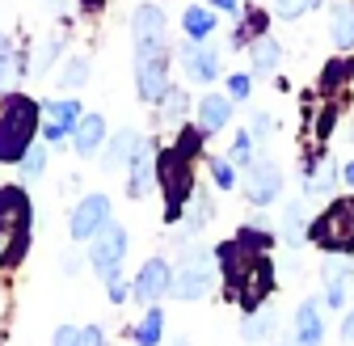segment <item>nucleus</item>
<instances>
[{
    "label": "nucleus",
    "instance_id": "obj_44",
    "mask_svg": "<svg viewBox=\"0 0 354 346\" xmlns=\"http://www.w3.org/2000/svg\"><path fill=\"white\" fill-rule=\"evenodd\" d=\"M241 0H215V9H236Z\"/></svg>",
    "mask_w": 354,
    "mask_h": 346
},
{
    "label": "nucleus",
    "instance_id": "obj_34",
    "mask_svg": "<svg viewBox=\"0 0 354 346\" xmlns=\"http://www.w3.org/2000/svg\"><path fill=\"white\" fill-rule=\"evenodd\" d=\"M313 5H317V0H274L270 9H274L279 17H287V21H291V17H299L304 9H313Z\"/></svg>",
    "mask_w": 354,
    "mask_h": 346
},
{
    "label": "nucleus",
    "instance_id": "obj_10",
    "mask_svg": "<svg viewBox=\"0 0 354 346\" xmlns=\"http://www.w3.org/2000/svg\"><path fill=\"white\" fill-rule=\"evenodd\" d=\"M136 89L148 106L165 102V93H169V51L136 60Z\"/></svg>",
    "mask_w": 354,
    "mask_h": 346
},
{
    "label": "nucleus",
    "instance_id": "obj_1",
    "mask_svg": "<svg viewBox=\"0 0 354 346\" xmlns=\"http://www.w3.org/2000/svg\"><path fill=\"white\" fill-rule=\"evenodd\" d=\"M34 228V207L21 186H0V271L17 266L30 249Z\"/></svg>",
    "mask_w": 354,
    "mask_h": 346
},
{
    "label": "nucleus",
    "instance_id": "obj_33",
    "mask_svg": "<svg viewBox=\"0 0 354 346\" xmlns=\"http://www.w3.org/2000/svg\"><path fill=\"white\" fill-rule=\"evenodd\" d=\"M182 114H186V93L182 89H169L165 93V118L169 122H182Z\"/></svg>",
    "mask_w": 354,
    "mask_h": 346
},
{
    "label": "nucleus",
    "instance_id": "obj_19",
    "mask_svg": "<svg viewBox=\"0 0 354 346\" xmlns=\"http://www.w3.org/2000/svg\"><path fill=\"white\" fill-rule=\"evenodd\" d=\"M186 76L190 80H215L219 76V51L215 47H190L186 51Z\"/></svg>",
    "mask_w": 354,
    "mask_h": 346
},
{
    "label": "nucleus",
    "instance_id": "obj_41",
    "mask_svg": "<svg viewBox=\"0 0 354 346\" xmlns=\"http://www.w3.org/2000/svg\"><path fill=\"white\" fill-rule=\"evenodd\" d=\"M106 291H110V304H122V300H127V283H122V279L106 283Z\"/></svg>",
    "mask_w": 354,
    "mask_h": 346
},
{
    "label": "nucleus",
    "instance_id": "obj_15",
    "mask_svg": "<svg viewBox=\"0 0 354 346\" xmlns=\"http://www.w3.org/2000/svg\"><path fill=\"white\" fill-rule=\"evenodd\" d=\"M228 118H232V98H224V93H207V98L198 102V131H203V136L224 131Z\"/></svg>",
    "mask_w": 354,
    "mask_h": 346
},
{
    "label": "nucleus",
    "instance_id": "obj_27",
    "mask_svg": "<svg viewBox=\"0 0 354 346\" xmlns=\"http://www.w3.org/2000/svg\"><path fill=\"white\" fill-rule=\"evenodd\" d=\"M261 30H266V13H245V21L236 26V34H232V47H245V42H257L261 38Z\"/></svg>",
    "mask_w": 354,
    "mask_h": 346
},
{
    "label": "nucleus",
    "instance_id": "obj_14",
    "mask_svg": "<svg viewBox=\"0 0 354 346\" xmlns=\"http://www.w3.org/2000/svg\"><path fill=\"white\" fill-rule=\"evenodd\" d=\"M84 114H80V102H72V98H64V102H47V127H42V136H47L51 144H59L64 136H72L76 131V122H80Z\"/></svg>",
    "mask_w": 354,
    "mask_h": 346
},
{
    "label": "nucleus",
    "instance_id": "obj_20",
    "mask_svg": "<svg viewBox=\"0 0 354 346\" xmlns=\"http://www.w3.org/2000/svg\"><path fill=\"white\" fill-rule=\"evenodd\" d=\"M274 329H279V313L274 309H257V313H245L241 338L245 342H266V338H274Z\"/></svg>",
    "mask_w": 354,
    "mask_h": 346
},
{
    "label": "nucleus",
    "instance_id": "obj_25",
    "mask_svg": "<svg viewBox=\"0 0 354 346\" xmlns=\"http://www.w3.org/2000/svg\"><path fill=\"white\" fill-rule=\"evenodd\" d=\"M350 76H354V60H329V64H325V72H321V89H325V93H333V89H342Z\"/></svg>",
    "mask_w": 354,
    "mask_h": 346
},
{
    "label": "nucleus",
    "instance_id": "obj_3",
    "mask_svg": "<svg viewBox=\"0 0 354 346\" xmlns=\"http://www.w3.org/2000/svg\"><path fill=\"white\" fill-rule=\"evenodd\" d=\"M308 241L321 245L325 253H354V199H333L308 224Z\"/></svg>",
    "mask_w": 354,
    "mask_h": 346
},
{
    "label": "nucleus",
    "instance_id": "obj_39",
    "mask_svg": "<svg viewBox=\"0 0 354 346\" xmlns=\"http://www.w3.org/2000/svg\"><path fill=\"white\" fill-rule=\"evenodd\" d=\"M270 131H274V118H270V114H257L249 136H253V140H270Z\"/></svg>",
    "mask_w": 354,
    "mask_h": 346
},
{
    "label": "nucleus",
    "instance_id": "obj_2",
    "mask_svg": "<svg viewBox=\"0 0 354 346\" xmlns=\"http://www.w3.org/2000/svg\"><path fill=\"white\" fill-rule=\"evenodd\" d=\"M38 136V102L26 93H9L0 106V161L17 165Z\"/></svg>",
    "mask_w": 354,
    "mask_h": 346
},
{
    "label": "nucleus",
    "instance_id": "obj_12",
    "mask_svg": "<svg viewBox=\"0 0 354 346\" xmlns=\"http://www.w3.org/2000/svg\"><path fill=\"white\" fill-rule=\"evenodd\" d=\"M169 287H173V266L165 262V257H148V262L140 266V275H136V300L140 304H156L160 295H169Z\"/></svg>",
    "mask_w": 354,
    "mask_h": 346
},
{
    "label": "nucleus",
    "instance_id": "obj_29",
    "mask_svg": "<svg viewBox=\"0 0 354 346\" xmlns=\"http://www.w3.org/2000/svg\"><path fill=\"white\" fill-rule=\"evenodd\" d=\"M84 80H88V60L84 55H72L64 64V72H59V84H64V89H80Z\"/></svg>",
    "mask_w": 354,
    "mask_h": 346
},
{
    "label": "nucleus",
    "instance_id": "obj_30",
    "mask_svg": "<svg viewBox=\"0 0 354 346\" xmlns=\"http://www.w3.org/2000/svg\"><path fill=\"white\" fill-rule=\"evenodd\" d=\"M42 169H47V148H30V152L21 156V178H26V182H38Z\"/></svg>",
    "mask_w": 354,
    "mask_h": 346
},
{
    "label": "nucleus",
    "instance_id": "obj_21",
    "mask_svg": "<svg viewBox=\"0 0 354 346\" xmlns=\"http://www.w3.org/2000/svg\"><path fill=\"white\" fill-rule=\"evenodd\" d=\"M249 60H253V72H261V76H270L279 64H283V47L274 38H257V42H249Z\"/></svg>",
    "mask_w": 354,
    "mask_h": 346
},
{
    "label": "nucleus",
    "instance_id": "obj_40",
    "mask_svg": "<svg viewBox=\"0 0 354 346\" xmlns=\"http://www.w3.org/2000/svg\"><path fill=\"white\" fill-rule=\"evenodd\" d=\"M76 346H106V334H102V325H84Z\"/></svg>",
    "mask_w": 354,
    "mask_h": 346
},
{
    "label": "nucleus",
    "instance_id": "obj_6",
    "mask_svg": "<svg viewBox=\"0 0 354 346\" xmlns=\"http://www.w3.org/2000/svg\"><path fill=\"white\" fill-rule=\"evenodd\" d=\"M122 257H127V228L122 224H106L93 241H88V262H93L97 279H106V283L118 279Z\"/></svg>",
    "mask_w": 354,
    "mask_h": 346
},
{
    "label": "nucleus",
    "instance_id": "obj_28",
    "mask_svg": "<svg viewBox=\"0 0 354 346\" xmlns=\"http://www.w3.org/2000/svg\"><path fill=\"white\" fill-rule=\"evenodd\" d=\"M304 211H308V207H304V199H299V203H291V207H287V215H283V233H287V245H295V249L308 241V237H304V228H299Z\"/></svg>",
    "mask_w": 354,
    "mask_h": 346
},
{
    "label": "nucleus",
    "instance_id": "obj_17",
    "mask_svg": "<svg viewBox=\"0 0 354 346\" xmlns=\"http://www.w3.org/2000/svg\"><path fill=\"white\" fill-rule=\"evenodd\" d=\"M102 144H106V118H102V114H84V118L76 122V131H72V148H76L80 156H93Z\"/></svg>",
    "mask_w": 354,
    "mask_h": 346
},
{
    "label": "nucleus",
    "instance_id": "obj_24",
    "mask_svg": "<svg viewBox=\"0 0 354 346\" xmlns=\"http://www.w3.org/2000/svg\"><path fill=\"white\" fill-rule=\"evenodd\" d=\"M182 26H186V34H190L194 42H207V34L215 30V13H211V9L190 5V9H186V17H182Z\"/></svg>",
    "mask_w": 354,
    "mask_h": 346
},
{
    "label": "nucleus",
    "instance_id": "obj_32",
    "mask_svg": "<svg viewBox=\"0 0 354 346\" xmlns=\"http://www.w3.org/2000/svg\"><path fill=\"white\" fill-rule=\"evenodd\" d=\"M211 182L219 190H232L236 186V173H232V161H211Z\"/></svg>",
    "mask_w": 354,
    "mask_h": 346
},
{
    "label": "nucleus",
    "instance_id": "obj_46",
    "mask_svg": "<svg viewBox=\"0 0 354 346\" xmlns=\"http://www.w3.org/2000/svg\"><path fill=\"white\" fill-rule=\"evenodd\" d=\"M102 5V0H84V9H97Z\"/></svg>",
    "mask_w": 354,
    "mask_h": 346
},
{
    "label": "nucleus",
    "instance_id": "obj_5",
    "mask_svg": "<svg viewBox=\"0 0 354 346\" xmlns=\"http://www.w3.org/2000/svg\"><path fill=\"white\" fill-rule=\"evenodd\" d=\"M211 287H215L211 253H207V249H186L182 262L173 266V287H169V295H177V300H203V295H211Z\"/></svg>",
    "mask_w": 354,
    "mask_h": 346
},
{
    "label": "nucleus",
    "instance_id": "obj_8",
    "mask_svg": "<svg viewBox=\"0 0 354 346\" xmlns=\"http://www.w3.org/2000/svg\"><path fill=\"white\" fill-rule=\"evenodd\" d=\"M106 224H110V199H106V194H84V199L72 207L68 233H72V241H93Z\"/></svg>",
    "mask_w": 354,
    "mask_h": 346
},
{
    "label": "nucleus",
    "instance_id": "obj_16",
    "mask_svg": "<svg viewBox=\"0 0 354 346\" xmlns=\"http://www.w3.org/2000/svg\"><path fill=\"white\" fill-rule=\"evenodd\" d=\"M321 342H325L321 309H317V300H304L295 309V346H321Z\"/></svg>",
    "mask_w": 354,
    "mask_h": 346
},
{
    "label": "nucleus",
    "instance_id": "obj_31",
    "mask_svg": "<svg viewBox=\"0 0 354 346\" xmlns=\"http://www.w3.org/2000/svg\"><path fill=\"white\" fill-rule=\"evenodd\" d=\"M55 55H59V38H51V42H42V47H38V55H34V76H42V72H47L51 64H55Z\"/></svg>",
    "mask_w": 354,
    "mask_h": 346
},
{
    "label": "nucleus",
    "instance_id": "obj_43",
    "mask_svg": "<svg viewBox=\"0 0 354 346\" xmlns=\"http://www.w3.org/2000/svg\"><path fill=\"white\" fill-rule=\"evenodd\" d=\"M13 55V47H9V34H0V64H5Z\"/></svg>",
    "mask_w": 354,
    "mask_h": 346
},
{
    "label": "nucleus",
    "instance_id": "obj_22",
    "mask_svg": "<svg viewBox=\"0 0 354 346\" xmlns=\"http://www.w3.org/2000/svg\"><path fill=\"white\" fill-rule=\"evenodd\" d=\"M329 38L337 51H350L354 47V5H337L333 17H329Z\"/></svg>",
    "mask_w": 354,
    "mask_h": 346
},
{
    "label": "nucleus",
    "instance_id": "obj_37",
    "mask_svg": "<svg viewBox=\"0 0 354 346\" xmlns=\"http://www.w3.org/2000/svg\"><path fill=\"white\" fill-rule=\"evenodd\" d=\"M249 89H253L249 76H228V98H232V102H245V98H249Z\"/></svg>",
    "mask_w": 354,
    "mask_h": 346
},
{
    "label": "nucleus",
    "instance_id": "obj_36",
    "mask_svg": "<svg viewBox=\"0 0 354 346\" xmlns=\"http://www.w3.org/2000/svg\"><path fill=\"white\" fill-rule=\"evenodd\" d=\"M325 304L337 313V309H346V283H325Z\"/></svg>",
    "mask_w": 354,
    "mask_h": 346
},
{
    "label": "nucleus",
    "instance_id": "obj_7",
    "mask_svg": "<svg viewBox=\"0 0 354 346\" xmlns=\"http://www.w3.org/2000/svg\"><path fill=\"white\" fill-rule=\"evenodd\" d=\"M270 291H274V266H270V257H257V262L241 275V283L228 291L232 300H236V304L245 309V313H257L261 304H266V300H270Z\"/></svg>",
    "mask_w": 354,
    "mask_h": 346
},
{
    "label": "nucleus",
    "instance_id": "obj_13",
    "mask_svg": "<svg viewBox=\"0 0 354 346\" xmlns=\"http://www.w3.org/2000/svg\"><path fill=\"white\" fill-rule=\"evenodd\" d=\"M131 178H127V194L131 199H144L148 190H152V182H156V152H152V144L144 140L140 144V152L136 156H131Z\"/></svg>",
    "mask_w": 354,
    "mask_h": 346
},
{
    "label": "nucleus",
    "instance_id": "obj_42",
    "mask_svg": "<svg viewBox=\"0 0 354 346\" xmlns=\"http://www.w3.org/2000/svg\"><path fill=\"white\" fill-rule=\"evenodd\" d=\"M342 342H354V309L342 317Z\"/></svg>",
    "mask_w": 354,
    "mask_h": 346
},
{
    "label": "nucleus",
    "instance_id": "obj_9",
    "mask_svg": "<svg viewBox=\"0 0 354 346\" xmlns=\"http://www.w3.org/2000/svg\"><path fill=\"white\" fill-rule=\"evenodd\" d=\"M131 30H136V60L165 51V13L156 5H140L131 17Z\"/></svg>",
    "mask_w": 354,
    "mask_h": 346
},
{
    "label": "nucleus",
    "instance_id": "obj_26",
    "mask_svg": "<svg viewBox=\"0 0 354 346\" xmlns=\"http://www.w3.org/2000/svg\"><path fill=\"white\" fill-rule=\"evenodd\" d=\"M186 207H190V215H186V228H190V233H198L203 224H211L215 207H211V194H207V190H198V194H194Z\"/></svg>",
    "mask_w": 354,
    "mask_h": 346
},
{
    "label": "nucleus",
    "instance_id": "obj_45",
    "mask_svg": "<svg viewBox=\"0 0 354 346\" xmlns=\"http://www.w3.org/2000/svg\"><path fill=\"white\" fill-rule=\"evenodd\" d=\"M342 173H346V182H350V186H354V161H350V165H346V169H342Z\"/></svg>",
    "mask_w": 354,
    "mask_h": 346
},
{
    "label": "nucleus",
    "instance_id": "obj_18",
    "mask_svg": "<svg viewBox=\"0 0 354 346\" xmlns=\"http://www.w3.org/2000/svg\"><path fill=\"white\" fill-rule=\"evenodd\" d=\"M140 144H144V136L131 131V127H122V131L110 140V148H106V169H127L131 156L140 152Z\"/></svg>",
    "mask_w": 354,
    "mask_h": 346
},
{
    "label": "nucleus",
    "instance_id": "obj_47",
    "mask_svg": "<svg viewBox=\"0 0 354 346\" xmlns=\"http://www.w3.org/2000/svg\"><path fill=\"white\" fill-rule=\"evenodd\" d=\"M173 346H190V342H186V338H177V342H173Z\"/></svg>",
    "mask_w": 354,
    "mask_h": 346
},
{
    "label": "nucleus",
    "instance_id": "obj_11",
    "mask_svg": "<svg viewBox=\"0 0 354 346\" xmlns=\"http://www.w3.org/2000/svg\"><path fill=\"white\" fill-rule=\"evenodd\" d=\"M245 194H249L253 207H270V203L283 194V169H279L274 161H253V165H249Z\"/></svg>",
    "mask_w": 354,
    "mask_h": 346
},
{
    "label": "nucleus",
    "instance_id": "obj_4",
    "mask_svg": "<svg viewBox=\"0 0 354 346\" xmlns=\"http://www.w3.org/2000/svg\"><path fill=\"white\" fill-rule=\"evenodd\" d=\"M156 182L165 186V220L177 224V220H182V211H186L190 190H194L190 156H186V152H177V148L160 152V156H156Z\"/></svg>",
    "mask_w": 354,
    "mask_h": 346
},
{
    "label": "nucleus",
    "instance_id": "obj_38",
    "mask_svg": "<svg viewBox=\"0 0 354 346\" xmlns=\"http://www.w3.org/2000/svg\"><path fill=\"white\" fill-rule=\"evenodd\" d=\"M76 342H80V329L76 325H59L55 338H51V346H76Z\"/></svg>",
    "mask_w": 354,
    "mask_h": 346
},
{
    "label": "nucleus",
    "instance_id": "obj_23",
    "mask_svg": "<svg viewBox=\"0 0 354 346\" xmlns=\"http://www.w3.org/2000/svg\"><path fill=\"white\" fill-rule=\"evenodd\" d=\"M131 338H136V346H160V338H165V313L156 304H148V313L140 317L136 329H131Z\"/></svg>",
    "mask_w": 354,
    "mask_h": 346
},
{
    "label": "nucleus",
    "instance_id": "obj_35",
    "mask_svg": "<svg viewBox=\"0 0 354 346\" xmlns=\"http://www.w3.org/2000/svg\"><path fill=\"white\" fill-rule=\"evenodd\" d=\"M228 161H236V165H253V136H236Z\"/></svg>",
    "mask_w": 354,
    "mask_h": 346
}]
</instances>
